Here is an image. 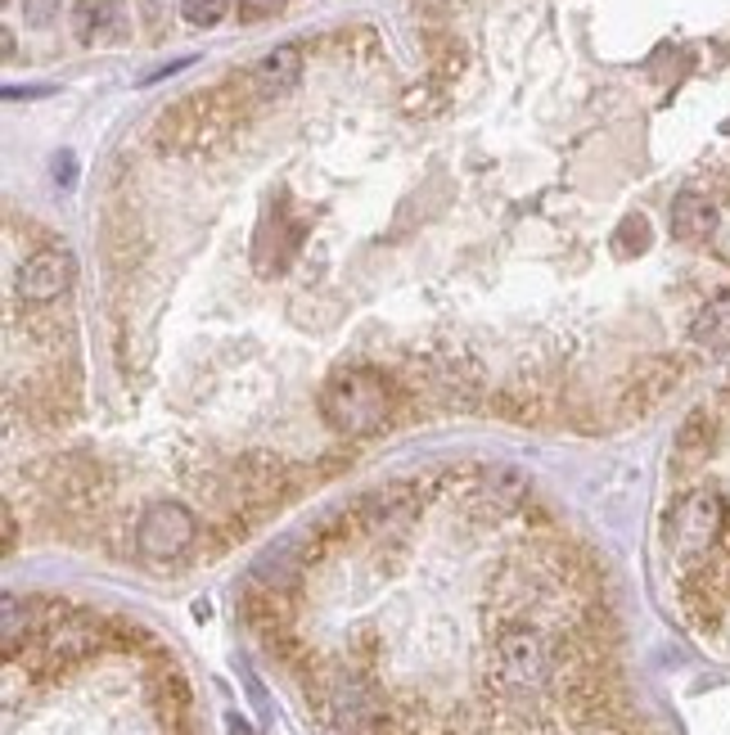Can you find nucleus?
Masks as SVG:
<instances>
[{
    "label": "nucleus",
    "mask_w": 730,
    "mask_h": 735,
    "mask_svg": "<svg viewBox=\"0 0 730 735\" xmlns=\"http://www.w3.org/2000/svg\"><path fill=\"white\" fill-rule=\"evenodd\" d=\"M285 5V0H239V14L243 18H266V14H276Z\"/></svg>",
    "instance_id": "nucleus-14"
},
{
    "label": "nucleus",
    "mask_w": 730,
    "mask_h": 735,
    "mask_svg": "<svg viewBox=\"0 0 730 735\" xmlns=\"http://www.w3.org/2000/svg\"><path fill=\"white\" fill-rule=\"evenodd\" d=\"M117 23H122V0H77V10H73V33L81 46L113 37Z\"/></svg>",
    "instance_id": "nucleus-6"
},
{
    "label": "nucleus",
    "mask_w": 730,
    "mask_h": 735,
    "mask_svg": "<svg viewBox=\"0 0 730 735\" xmlns=\"http://www.w3.org/2000/svg\"><path fill=\"white\" fill-rule=\"evenodd\" d=\"M298 77H302V54H298V46H276V50H270L262 64H257V73H253V82H257L262 96H280V90H293Z\"/></svg>",
    "instance_id": "nucleus-7"
},
{
    "label": "nucleus",
    "mask_w": 730,
    "mask_h": 735,
    "mask_svg": "<svg viewBox=\"0 0 730 735\" xmlns=\"http://www.w3.org/2000/svg\"><path fill=\"white\" fill-rule=\"evenodd\" d=\"M14 533H18V524H14V510L5 506V550H14Z\"/></svg>",
    "instance_id": "nucleus-17"
},
{
    "label": "nucleus",
    "mask_w": 730,
    "mask_h": 735,
    "mask_svg": "<svg viewBox=\"0 0 730 735\" xmlns=\"http://www.w3.org/2000/svg\"><path fill=\"white\" fill-rule=\"evenodd\" d=\"M77 281V258L68 249H37L18 266V298L23 302H54Z\"/></svg>",
    "instance_id": "nucleus-4"
},
{
    "label": "nucleus",
    "mask_w": 730,
    "mask_h": 735,
    "mask_svg": "<svg viewBox=\"0 0 730 735\" xmlns=\"http://www.w3.org/2000/svg\"><path fill=\"white\" fill-rule=\"evenodd\" d=\"M199 537V519L180 501H154L136 519V556L149 564H172L180 560Z\"/></svg>",
    "instance_id": "nucleus-3"
},
{
    "label": "nucleus",
    "mask_w": 730,
    "mask_h": 735,
    "mask_svg": "<svg viewBox=\"0 0 730 735\" xmlns=\"http://www.w3.org/2000/svg\"><path fill=\"white\" fill-rule=\"evenodd\" d=\"M54 180H59V186H64V190H73L77 186V154H73V149H64V154H54Z\"/></svg>",
    "instance_id": "nucleus-12"
},
{
    "label": "nucleus",
    "mask_w": 730,
    "mask_h": 735,
    "mask_svg": "<svg viewBox=\"0 0 730 735\" xmlns=\"http://www.w3.org/2000/svg\"><path fill=\"white\" fill-rule=\"evenodd\" d=\"M230 10V0H180V18L190 27H217Z\"/></svg>",
    "instance_id": "nucleus-11"
},
{
    "label": "nucleus",
    "mask_w": 730,
    "mask_h": 735,
    "mask_svg": "<svg viewBox=\"0 0 730 735\" xmlns=\"http://www.w3.org/2000/svg\"><path fill=\"white\" fill-rule=\"evenodd\" d=\"M717 231V203L704 199V195H677L672 199V235L685 239V244H698V239H708Z\"/></svg>",
    "instance_id": "nucleus-5"
},
{
    "label": "nucleus",
    "mask_w": 730,
    "mask_h": 735,
    "mask_svg": "<svg viewBox=\"0 0 730 735\" xmlns=\"http://www.w3.org/2000/svg\"><path fill=\"white\" fill-rule=\"evenodd\" d=\"M713 438H717V428H713V420L704 415V411H694L685 424H681V434H677V456L685 465H694V461H704V456L713 451Z\"/></svg>",
    "instance_id": "nucleus-9"
},
{
    "label": "nucleus",
    "mask_w": 730,
    "mask_h": 735,
    "mask_svg": "<svg viewBox=\"0 0 730 735\" xmlns=\"http://www.w3.org/2000/svg\"><path fill=\"white\" fill-rule=\"evenodd\" d=\"M726 497L713 493V487H698V493L681 497L672 506V514H667V541H672L677 550V560L681 564H704L717 541L726 537Z\"/></svg>",
    "instance_id": "nucleus-2"
},
{
    "label": "nucleus",
    "mask_w": 730,
    "mask_h": 735,
    "mask_svg": "<svg viewBox=\"0 0 730 735\" xmlns=\"http://www.w3.org/2000/svg\"><path fill=\"white\" fill-rule=\"evenodd\" d=\"M614 249L618 258H641L650 249V217H641V212L622 217V226L614 231Z\"/></svg>",
    "instance_id": "nucleus-10"
},
{
    "label": "nucleus",
    "mask_w": 730,
    "mask_h": 735,
    "mask_svg": "<svg viewBox=\"0 0 730 735\" xmlns=\"http://www.w3.org/2000/svg\"><path fill=\"white\" fill-rule=\"evenodd\" d=\"M690 339L704 348V352H721V348L730 344V289L698 308V316H694V325H690Z\"/></svg>",
    "instance_id": "nucleus-8"
},
{
    "label": "nucleus",
    "mask_w": 730,
    "mask_h": 735,
    "mask_svg": "<svg viewBox=\"0 0 730 735\" xmlns=\"http://www.w3.org/2000/svg\"><path fill=\"white\" fill-rule=\"evenodd\" d=\"M226 726H230V735H253V731H249V722H243V718H235V713L226 718Z\"/></svg>",
    "instance_id": "nucleus-18"
},
{
    "label": "nucleus",
    "mask_w": 730,
    "mask_h": 735,
    "mask_svg": "<svg viewBox=\"0 0 730 735\" xmlns=\"http://www.w3.org/2000/svg\"><path fill=\"white\" fill-rule=\"evenodd\" d=\"M54 10H59V0H23V14H27V23H33V27L54 23Z\"/></svg>",
    "instance_id": "nucleus-13"
},
{
    "label": "nucleus",
    "mask_w": 730,
    "mask_h": 735,
    "mask_svg": "<svg viewBox=\"0 0 730 735\" xmlns=\"http://www.w3.org/2000/svg\"><path fill=\"white\" fill-rule=\"evenodd\" d=\"M37 96H50V90H46V86H27V90L5 86V100H37Z\"/></svg>",
    "instance_id": "nucleus-16"
},
{
    "label": "nucleus",
    "mask_w": 730,
    "mask_h": 735,
    "mask_svg": "<svg viewBox=\"0 0 730 735\" xmlns=\"http://www.w3.org/2000/svg\"><path fill=\"white\" fill-rule=\"evenodd\" d=\"M320 415L333 434H348V438L379 434L392 415V384L379 371H370V365L339 371L320 388Z\"/></svg>",
    "instance_id": "nucleus-1"
},
{
    "label": "nucleus",
    "mask_w": 730,
    "mask_h": 735,
    "mask_svg": "<svg viewBox=\"0 0 730 735\" xmlns=\"http://www.w3.org/2000/svg\"><path fill=\"white\" fill-rule=\"evenodd\" d=\"M194 64V59H176V64H167V68H154V73H144L140 82L149 86V82H163V77H172V73H180V68H190Z\"/></svg>",
    "instance_id": "nucleus-15"
}]
</instances>
